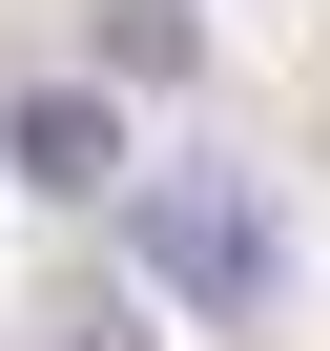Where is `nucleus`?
<instances>
[{
    "label": "nucleus",
    "instance_id": "obj_1",
    "mask_svg": "<svg viewBox=\"0 0 330 351\" xmlns=\"http://www.w3.org/2000/svg\"><path fill=\"white\" fill-rule=\"evenodd\" d=\"M144 289L186 330H268L289 310V228H268L248 165H144Z\"/></svg>",
    "mask_w": 330,
    "mask_h": 351
},
{
    "label": "nucleus",
    "instance_id": "obj_2",
    "mask_svg": "<svg viewBox=\"0 0 330 351\" xmlns=\"http://www.w3.org/2000/svg\"><path fill=\"white\" fill-rule=\"evenodd\" d=\"M0 165H21L42 207H83V186H124V124H103V83H21V104H0Z\"/></svg>",
    "mask_w": 330,
    "mask_h": 351
},
{
    "label": "nucleus",
    "instance_id": "obj_3",
    "mask_svg": "<svg viewBox=\"0 0 330 351\" xmlns=\"http://www.w3.org/2000/svg\"><path fill=\"white\" fill-rule=\"evenodd\" d=\"M186 62H207L186 0H103V83H186Z\"/></svg>",
    "mask_w": 330,
    "mask_h": 351
}]
</instances>
